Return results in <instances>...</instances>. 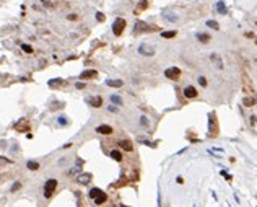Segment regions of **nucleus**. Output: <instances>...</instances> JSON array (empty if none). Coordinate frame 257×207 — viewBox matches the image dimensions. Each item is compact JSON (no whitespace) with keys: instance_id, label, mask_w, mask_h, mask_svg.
Wrapping results in <instances>:
<instances>
[{"instance_id":"28","label":"nucleus","mask_w":257,"mask_h":207,"mask_svg":"<svg viewBox=\"0 0 257 207\" xmlns=\"http://www.w3.org/2000/svg\"><path fill=\"white\" fill-rule=\"evenodd\" d=\"M198 83H200L202 86H207V78H205V77H198Z\"/></svg>"},{"instance_id":"30","label":"nucleus","mask_w":257,"mask_h":207,"mask_svg":"<svg viewBox=\"0 0 257 207\" xmlns=\"http://www.w3.org/2000/svg\"><path fill=\"white\" fill-rule=\"evenodd\" d=\"M20 186H21L20 183H13V186H12V192H15L16 189H20Z\"/></svg>"},{"instance_id":"15","label":"nucleus","mask_w":257,"mask_h":207,"mask_svg":"<svg viewBox=\"0 0 257 207\" xmlns=\"http://www.w3.org/2000/svg\"><path fill=\"white\" fill-rule=\"evenodd\" d=\"M216 10H218V12H220V13H221V15H226V12H228V8H226V7H224V2H221V0H220V2H216Z\"/></svg>"},{"instance_id":"19","label":"nucleus","mask_w":257,"mask_h":207,"mask_svg":"<svg viewBox=\"0 0 257 207\" xmlns=\"http://www.w3.org/2000/svg\"><path fill=\"white\" fill-rule=\"evenodd\" d=\"M207 26L208 28H213V30H220V25H218L216 21H213V20H208L207 21Z\"/></svg>"},{"instance_id":"14","label":"nucleus","mask_w":257,"mask_h":207,"mask_svg":"<svg viewBox=\"0 0 257 207\" xmlns=\"http://www.w3.org/2000/svg\"><path fill=\"white\" fill-rule=\"evenodd\" d=\"M197 39L200 41V43H208V41H210V34H207V33H197Z\"/></svg>"},{"instance_id":"1","label":"nucleus","mask_w":257,"mask_h":207,"mask_svg":"<svg viewBox=\"0 0 257 207\" xmlns=\"http://www.w3.org/2000/svg\"><path fill=\"white\" fill-rule=\"evenodd\" d=\"M90 197L96 204H103V202H106V200H107V194L104 192V191L98 189V187H93V189L90 191Z\"/></svg>"},{"instance_id":"33","label":"nucleus","mask_w":257,"mask_h":207,"mask_svg":"<svg viewBox=\"0 0 257 207\" xmlns=\"http://www.w3.org/2000/svg\"><path fill=\"white\" fill-rule=\"evenodd\" d=\"M250 124L256 126V116H252V118H250Z\"/></svg>"},{"instance_id":"25","label":"nucleus","mask_w":257,"mask_h":207,"mask_svg":"<svg viewBox=\"0 0 257 207\" xmlns=\"http://www.w3.org/2000/svg\"><path fill=\"white\" fill-rule=\"evenodd\" d=\"M140 124H142L143 127H148V119H146L145 116H142V118H140Z\"/></svg>"},{"instance_id":"34","label":"nucleus","mask_w":257,"mask_h":207,"mask_svg":"<svg viewBox=\"0 0 257 207\" xmlns=\"http://www.w3.org/2000/svg\"><path fill=\"white\" fill-rule=\"evenodd\" d=\"M109 111H112V113H116V111H117V108H116V106H109Z\"/></svg>"},{"instance_id":"26","label":"nucleus","mask_w":257,"mask_h":207,"mask_svg":"<svg viewBox=\"0 0 257 207\" xmlns=\"http://www.w3.org/2000/svg\"><path fill=\"white\" fill-rule=\"evenodd\" d=\"M59 124H60V126H67V124H68L67 118H64V116H60V118H59Z\"/></svg>"},{"instance_id":"4","label":"nucleus","mask_w":257,"mask_h":207,"mask_svg":"<svg viewBox=\"0 0 257 207\" xmlns=\"http://www.w3.org/2000/svg\"><path fill=\"white\" fill-rule=\"evenodd\" d=\"M138 54L151 57V56H155V47L148 46V44H140V46H138Z\"/></svg>"},{"instance_id":"5","label":"nucleus","mask_w":257,"mask_h":207,"mask_svg":"<svg viewBox=\"0 0 257 207\" xmlns=\"http://www.w3.org/2000/svg\"><path fill=\"white\" fill-rule=\"evenodd\" d=\"M164 75L168 77V78H177L179 75H181V70L177 69V67H171V69H166L164 70Z\"/></svg>"},{"instance_id":"2","label":"nucleus","mask_w":257,"mask_h":207,"mask_svg":"<svg viewBox=\"0 0 257 207\" xmlns=\"http://www.w3.org/2000/svg\"><path fill=\"white\" fill-rule=\"evenodd\" d=\"M124 28H125V20L124 18H116V21L112 23V33L116 36H120L124 33Z\"/></svg>"},{"instance_id":"18","label":"nucleus","mask_w":257,"mask_h":207,"mask_svg":"<svg viewBox=\"0 0 257 207\" xmlns=\"http://www.w3.org/2000/svg\"><path fill=\"white\" fill-rule=\"evenodd\" d=\"M111 101H112L114 105L122 106V98H120V96H117V95H112V96H111Z\"/></svg>"},{"instance_id":"24","label":"nucleus","mask_w":257,"mask_h":207,"mask_svg":"<svg viewBox=\"0 0 257 207\" xmlns=\"http://www.w3.org/2000/svg\"><path fill=\"white\" fill-rule=\"evenodd\" d=\"M163 17H164L168 21H176V20H177V17H176V15H174V17H171V13H164Z\"/></svg>"},{"instance_id":"35","label":"nucleus","mask_w":257,"mask_h":207,"mask_svg":"<svg viewBox=\"0 0 257 207\" xmlns=\"http://www.w3.org/2000/svg\"><path fill=\"white\" fill-rule=\"evenodd\" d=\"M68 20H77V15H68Z\"/></svg>"},{"instance_id":"22","label":"nucleus","mask_w":257,"mask_h":207,"mask_svg":"<svg viewBox=\"0 0 257 207\" xmlns=\"http://www.w3.org/2000/svg\"><path fill=\"white\" fill-rule=\"evenodd\" d=\"M21 49L25 51V52H28V54H31V52H33V47L29 46V44H21Z\"/></svg>"},{"instance_id":"10","label":"nucleus","mask_w":257,"mask_h":207,"mask_svg":"<svg viewBox=\"0 0 257 207\" xmlns=\"http://www.w3.org/2000/svg\"><path fill=\"white\" fill-rule=\"evenodd\" d=\"M184 96L185 98H195V96H197V90H195L194 86H190V85L185 86L184 88Z\"/></svg>"},{"instance_id":"13","label":"nucleus","mask_w":257,"mask_h":207,"mask_svg":"<svg viewBox=\"0 0 257 207\" xmlns=\"http://www.w3.org/2000/svg\"><path fill=\"white\" fill-rule=\"evenodd\" d=\"M106 85L114 86V88H119V86H122V80H106Z\"/></svg>"},{"instance_id":"20","label":"nucleus","mask_w":257,"mask_h":207,"mask_svg":"<svg viewBox=\"0 0 257 207\" xmlns=\"http://www.w3.org/2000/svg\"><path fill=\"white\" fill-rule=\"evenodd\" d=\"M161 36L166 38V39H169V38H174L176 36V31H163Z\"/></svg>"},{"instance_id":"3","label":"nucleus","mask_w":257,"mask_h":207,"mask_svg":"<svg viewBox=\"0 0 257 207\" xmlns=\"http://www.w3.org/2000/svg\"><path fill=\"white\" fill-rule=\"evenodd\" d=\"M57 189V181L55 179H47L46 181V184H44V196L47 197H52V192Z\"/></svg>"},{"instance_id":"36","label":"nucleus","mask_w":257,"mask_h":207,"mask_svg":"<svg viewBox=\"0 0 257 207\" xmlns=\"http://www.w3.org/2000/svg\"><path fill=\"white\" fill-rule=\"evenodd\" d=\"M194 207H195V206H194Z\"/></svg>"},{"instance_id":"27","label":"nucleus","mask_w":257,"mask_h":207,"mask_svg":"<svg viewBox=\"0 0 257 207\" xmlns=\"http://www.w3.org/2000/svg\"><path fill=\"white\" fill-rule=\"evenodd\" d=\"M254 103H256V100H254V98H246V100H244V105H246V106H250V105H254Z\"/></svg>"},{"instance_id":"29","label":"nucleus","mask_w":257,"mask_h":207,"mask_svg":"<svg viewBox=\"0 0 257 207\" xmlns=\"http://www.w3.org/2000/svg\"><path fill=\"white\" fill-rule=\"evenodd\" d=\"M55 83H57V85H60V83H62V80H60V78H55V80H51V82H49V85H51V86H54Z\"/></svg>"},{"instance_id":"9","label":"nucleus","mask_w":257,"mask_h":207,"mask_svg":"<svg viewBox=\"0 0 257 207\" xmlns=\"http://www.w3.org/2000/svg\"><path fill=\"white\" fill-rule=\"evenodd\" d=\"M91 178H93V176H91L90 173H83V174H78V176H77V181L80 184H88L91 181Z\"/></svg>"},{"instance_id":"11","label":"nucleus","mask_w":257,"mask_h":207,"mask_svg":"<svg viewBox=\"0 0 257 207\" xmlns=\"http://www.w3.org/2000/svg\"><path fill=\"white\" fill-rule=\"evenodd\" d=\"M96 70H85V72H81L80 78L81 80H86V78H93V77H96Z\"/></svg>"},{"instance_id":"7","label":"nucleus","mask_w":257,"mask_h":207,"mask_svg":"<svg viewBox=\"0 0 257 207\" xmlns=\"http://www.w3.org/2000/svg\"><path fill=\"white\" fill-rule=\"evenodd\" d=\"M96 132H99V134H103V135H109V134H112V127L107 126V124H101V126L96 127Z\"/></svg>"},{"instance_id":"21","label":"nucleus","mask_w":257,"mask_h":207,"mask_svg":"<svg viewBox=\"0 0 257 207\" xmlns=\"http://www.w3.org/2000/svg\"><path fill=\"white\" fill-rule=\"evenodd\" d=\"M26 166H28L29 170H38L39 163H38V161H28V163H26Z\"/></svg>"},{"instance_id":"23","label":"nucleus","mask_w":257,"mask_h":207,"mask_svg":"<svg viewBox=\"0 0 257 207\" xmlns=\"http://www.w3.org/2000/svg\"><path fill=\"white\" fill-rule=\"evenodd\" d=\"M146 7H148V2H146V0H140V4H138V10H145Z\"/></svg>"},{"instance_id":"17","label":"nucleus","mask_w":257,"mask_h":207,"mask_svg":"<svg viewBox=\"0 0 257 207\" xmlns=\"http://www.w3.org/2000/svg\"><path fill=\"white\" fill-rule=\"evenodd\" d=\"M210 59H211V60H215V62H216L218 69H223V62H221V60H220V57H218L216 54H211V56H210Z\"/></svg>"},{"instance_id":"12","label":"nucleus","mask_w":257,"mask_h":207,"mask_svg":"<svg viewBox=\"0 0 257 207\" xmlns=\"http://www.w3.org/2000/svg\"><path fill=\"white\" fill-rule=\"evenodd\" d=\"M120 147H122L124 150H127V152L133 150V145H132V142H130V140H120Z\"/></svg>"},{"instance_id":"32","label":"nucleus","mask_w":257,"mask_h":207,"mask_svg":"<svg viewBox=\"0 0 257 207\" xmlns=\"http://www.w3.org/2000/svg\"><path fill=\"white\" fill-rule=\"evenodd\" d=\"M75 86H77V88H78V90H81V88H83V86H85V83H81V82H78V83H77V85H75Z\"/></svg>"},{"instance_id":"16","label":"nucleus","mask_w":257,"mask_h":207,"mask_svg":"<svg viewBox=\"0 0 257 207\" xmlns=\"http://www.w3.org/2000/svg\"><path fill=\"white\" fill-rule=\"evenodd\" d=\"M111 158H114L116 161H120L122 160V153H120L119 150H112L111 152Z\"/></svg>"},{"instance_id":"6","label":"nucleus","mask_w":257,"mask_h":207,"mask_svg":"<svg viewBox=\"0 0 257 207\" xmlns=\"http://www.w3.org/2000/svg\"><path fill=\"white\" fill-rule=\"evenodd\" d=\"M86 103L90 106H93V108H99L101 105H103V100L99 98V96H88L86 98Z\"/></svg>"},{"instance_id":"8","label":"nucleus","mask_w":257,"mask_h":207,"mask_svg":"<svg viewBox=\"0 0 257 207\" xmlns=\"http://www.w3.org/2000/svg\"><path fill=\"white\" fill-rule=\"evenodd\" d=\"M151 30H153V28H150L146 23H143V21H137V23H135V30H133V31H135V33H140V31H151Z\"/></svg>"},{"instance_id":"31","label":"nucleus","mask_w":257,"mask_h":207,"mask_svg":"<svg viewBox=\"0 0 257 207\" xmlns=\"http://www.w3.org/2000/svg\"><path fill=\"white\" fill-rule=\"evenodd\" d=\"M96 18H98V21H104V15L101 13V12H98V13H96Z\"/></svg>"}]
</instances>
